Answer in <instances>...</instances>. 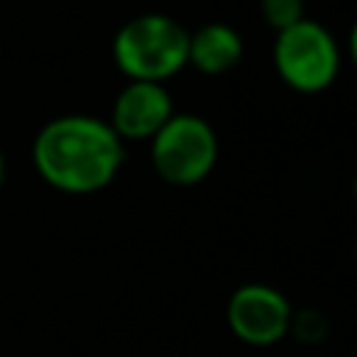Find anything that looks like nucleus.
Masks as SVG:
<instances>
[{"label":"nucleus","mask_w":357,"mask_h":357,"mask_svg":"<svg viewBox=\"0 0 357 357\" xmlns=\"http://www.w3.org/2000/svg\"><path fill=\"white\" fill-rule=\"evenodd\" d=\"M215 162L218 134L192 112H176L151 139V165L156 176L173 187L201 184Z\"/></svg>","instance_id":"nucleus-4"},{"label":"nucleus","mask_w":357,"mask_h":357,"mask_svg":"<svg viewBox=\"0 0 357 357\" xmlns=\"http://www.w3.org/2000/svg\"><path fill=\"white\" fill-rule=\"evenodd\" d=\"M354 257H357V240H354Z\"/></svg>","instance_id":"nucleus-13"},{"label":"nucleus","mask_w":357,"mask_h":357,"mask_svg":"<svg viewBox=\"0 0 357 357\" xmlns=\"http://www.w3.org/2000/svg\"><path fill=\"white\" fill-rule=\"evenodd\" d=\"M290 335H296L298 340H307V343H315L326 335V318L315 310H301V312H293V321H290Z\"/></svg>","instance_id":"nucleus-9"},{"label":"nucleus","mask_w":357,"mask_h":357,"mask_svg":"<svg viewBox=\"0 0 357 357\" xmlns=\"http://www.w3.org/2000/svg\"><path fill=\"white\" fill-rule=\"evenodd\" d=\"M351 192H354V201H357V176H354V181H351Z\"/></svg>","instance_id":"nucleus-12"},{"label":"nucleus","mask_w":357,"mask_h":357,"mask_svg":"<svg viewBox=\"0 0 357 357\" xmlns=\"http://www.w3.org/2000/svg\"><path fill=\"white\" fill-rule=\"evenodd\" d=\"M243 36L229 22H206L190 33L187 64L204 75H223L243 59Z\"/></svg>","instance_id":"nucleus-7"},{"label":"nucleus","mask_w":357,"mask_h":357,"mask_svg":"<svg viewBox=\"0 0 357 357\" xmlns=\"http://www.w3.org/2000/svg\"><path fill=\"white\" fill-rule=\"evenodd\" d=\"M6 176H8V162H6V156H3V151H0V187L6 184Z\"/></svg>","instance_id":"nucleus-11"},{"label":"nucleus","mask_w":357,"mask_h":357,"mask_svg":"<svg viewBox=\"0 0 357 357\" xmlns=\"http://www.w3.org/2000/svg\"><path fill=\"white\" fill-rule=\"evenodd\" d=\"M190 31L170 14L148 11L126 20L112 39V59L128 81L165 84L187 67Z\"/></svg>","instance_id":"nucleus-2"},{"label":"nucleus","mask_w":357,"mask_h":357,"mask_svg":"<svg viewBox=\"0 0 357 357\" xmlns=\"http://www.w3.org/2000/svg\"><path fill=\"white\" fill-rule=\"evenodd\" d=\"M293 304L290 298L262 282L240 284L226 301V324L231 335L254 349L276 346L290 335Z\"/></svg>","instance_id":"nucleus-5"},{"label":"nucleus","mask_w":357,"mask_h":357,"mask_svg":"<svg viewBox=\"0 0 357 357\" xmlns=\"http://www.w3.org/2000/svg\"><path fill=\"white\" fill-rule=\"evenodd\" d=\"M31 156L45 184L67 195H89L117 178L126 162V142L109 120L59 114L36 131Z\"/></svg>","instance_id":"nucleus-1"},{"label":"nucleus","mask_w":357,"mask_h":357,"mask_svg":"<svg viewBox=\"0 0 357 357\" xmlns=\"http://www.w3.org/2000/svg\"><path fill=\"white\" fill-rule=\"evenodd\" d=\"M259 14L265 25H271L279 33L304 20V0H259Z\"/></svg>","instance_id":"nucleus-8"},{"label":"nucleus","mask_w":357,"mask_h":357,"mask_svg":"<svg viewBox=\"0 0 357 357\" xmlns=\"http://www.w3.org/2000/svg\"><path fill=\"white\" fill-rule=\"evenodd\" d=\"M176 114L173 98L165 89V84H151V81H128L114 103H112V117L109 126L114 134L128 142H151L153 134Z\"/></svg>","instance_id":"nucleus-6"},{"label":"nucleus","mask_w":357,"mask_h":357,"mask_svg":"<svg viewBox=\"0 0 357 357\" xmlns=\"http://www.w3.org/2000/svg\"><path fill=\"white\" fill-rule=\"evenodd\" d=\"M349 53H351V59H354V64H357V20H354V25H351V31H349Z\"/></svg>","instance_id":"nucleus-10"},{"label":"nucleus","mask_w":357,"mask_h":357,"mask_svg":"<svg viewBox=\"0 0 357 357\" xmlns=\"http://www.w3.org/2000/svg\"><path fill=\"white\" fill-rule=\"evenodd\" d=\"M273 67L290 89L315 95L335 84L340 73V47L326 25L304 17L276 33Z\"/></svg>","instance_id":"nucleus-3"}]
</instances>
